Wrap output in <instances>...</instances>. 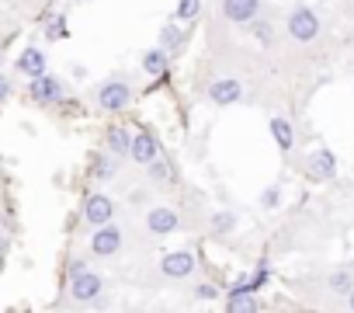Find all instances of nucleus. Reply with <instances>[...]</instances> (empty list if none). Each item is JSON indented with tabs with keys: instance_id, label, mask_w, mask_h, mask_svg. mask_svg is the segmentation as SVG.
Wrapping results in <instances>:
<instances>
[{
	"instance_id": "obj_12",
	"label": "nucleus",
	"mask_w": 354,
	"mask_h": 313,
	"mask_svg": "<svg viewBox=\"0 0 354 313\" xmlns=\"http://www.w3.org/2000/svg\"><path fill=\"white\" fill-rule=\"evenodd\" d=\"M226 310H257V289H254L247 278H240V282L226 292Z\"/></svg>"
},
{
	"instance_id": "obj_32",
	"label": "nucleus",
	"mask_w": 354,
	"mask_h": 313,
	"mask_svg": "<svg viewBox=\"0 0 354 313\" xmlns=\"http://www.w3.org/2000/svg\"><path fill=\"white\" fill-rule=\"evenodd\" d=\"M347 306L354 310V285H351V292H347Z\"/></svg>"
},
{
	"instance_id": "obj_6",
	"label": "nucleus",
	"mask_w": 354,
	"mask_h": 313,
	"mask_svg": "<svg viewBox=\"0 0 354 313\" xmlns=\"http://www.w3.org/2000/svg\"><path fill=\"white\" fill-rule=\"evenodd\" d=\"M91 251H94L97 258H111V254L122 251V230L115 226V220L94 226V233H91Z\"/></svg>"
},
{
	"instance_id": "obj_20",
	"label": "nucleus",
	"mask_w": 354,
	"mask_h": 313,
	"mask_svg": "<svg viewBox=\"0 0 354 313\" xmlns=\"http://www.w3.org/2000/svg\"><path fill=\"white\" fill-rule=\"evenodd\" d=\"M198 15H202V0H177V11H174V18L181 21V25L195 21Z\"/></svg>"
},
{
	"instance_id": "obj_25",
	"label": "nucleus",
	"mask_w": 354,
	"mask_h": 313,
	"mask_svg": "<svg viewBox=\"0 0 354 313\" xmlns=\"http://www.w3.org/2000/svg\"><path fill=\"white\" fill-rule=\"evenodd\" d=\"M46 39L56 42V39H66V15H56L49 25H46Z\"/></svg>"
},
{
	"instance_id": "obj_28",
	"label": "nucleus",
	"mask_w": 354,
	"mask_h": 313,
	"mask_svg": "<svg viewBox=\"0 0 354 313\" xmlns=\"http://www.w3.org/2000/svg\"><path fill=\"white\" fill-rule=\"evenodd\" d=\"M219 292H223V289H219L216 282H202V285H195V296L205 299V303H209V299H219Z\"/></svg>"
},
{
	"instance_id": "obj_29",
	"label": "nucleus",
	"mask_w": 354,
	"mask_h": 313,
	"mask_svg": "<svg viewBox=\"0 0 354 313\" xmlns=\"http://www.w3.org/2000/svg\"><path fill=\"white\" fill-rule=\"evenodd\" d=\"M80 271H87V265H84V261H70V268H66V278H77Z\"/></svg>"
},
{
	"instance_id": "obj_18",
	"label": "nucleus",
	"mask_w": 354,
	"mask_h": 313,
	"mask_svg": "<svg viewBox=\"0 0 354 313\" xmlns=\"http://www.w3.org/2000/svg\"><path fill=\"white\" fill-rule=\"evenodd\" d=\"M160 46H163L167 53H181V46H185V28H181V21H167V25L160 28Z\"/></svg>"
},
{
	"instance_id": "obj_1",
	"label": "nucleus",
	"mask_w": 354,
	"mask_h": 313,
	"mask_svg": "<svg viewBox=\"0 0 354 313\" xmlns=\"http://www.w3.org/2000/svg\"><path fill=\"white\" fill-rule=\"evenodd\" d=\"M132 98H136V91H132L122 77H111V80H104V84L97 87V108H101V111H111V115L125 111V108L132 105Z\"/></svg>"
},
{
	"instance_id": "obj_7",
	"label": "nucleus",
	"mask_w": 354,
	"mask_h": 313,
	"mask_svg": "<svg viewBox=\"0 0 354 313\" xmlns=\"http://www.w3.org/2000/svg\"><path fill=\"white\" fill-rule=\"evenodd\" d=\"M302 171H306L309 181H330V178L337 175V156H333L330 150H316V153L306 156Z\"/></svg>"
},
{
	"instance_id": "obj_16",
	"label": "nucleus",
	"mask_w": 354,
	"mask_h": 313,
	"mask_svg": "<svg viewBox=\"0 0 354 313\" xmlns=\"http://www.w3.org/2000/svg\"><path fill=\"white\" fill-rule=\"evenodd\" d=\"M104 143H108V150H111L115 156H129V146H132V132H129L125 125H111V129L104 132Z\"/></svg>"
},
{
	"instance_id": "obj_10",
	"label": "nucleus",
	"mask_w": 354,
	"mask_h": 313,
	"mask_svg": "<svg viewBox=\"0 0 354 313\" xmlns=\"http://www.w3.org/2000/svg\"><path fill=\"white\" fill-rule=\"evenodd\" d=\"M129 156L136 164H153L156 156H160V143H156V136L149 132V129H139V132H132V146H129Z\"/></svg>"
},
{
	"instance_id": "obj_4",
	"label": "nucleus",
	"mask_w": 354,
	"mask_h": 313,
	"mask_svg": "<svg viewBox=\"0 0 354 313\" xmlns=\"http://www.w3.org/2000/svg\"><path fill=\"white\" fill-rule=\"evenodd\" d=\"M115 199H108V195H101V192H91L87 199H84V206H80V216H84V223L87 226H101V223H111L115 220Z\"/></svg>"
},
{
	"instance_id": "obj_31",
	"label": "nucleus",
	"mask_w": 354,
	"mask_h": 313,
	"mask_svg": "<svg viewBox=\"0 0 354 313\" xmlns=\"http://www.w3.org/2000/svg\"><path fill=\"white\" fill-rule=\"evenodd\" d=\"M4 247H8V237H4V230H0V254H4Z\"/></svg>"
},
{
	"instance_id": "obj_23",
	"label": "nucleus",
	"mask_w": 354,
	"mask_h": 313,
	"mask_svg": "<svg viewBox=\"0 0 354 313\" xmlns=\"http://www.w3.org/2000/svg\"><path fill=\"white\" fill-rule=\"evenodd\" d=\"M146 168H149V175H153L156 181H170V178H174V164H170V161H163V156H156V161H153V164H146Z\"/></svg>"
},
{
	"instance_id": "obj_8",
	"label": "nucleus",
	"mask_w": 354,
	"mask_h": 313,
	"mask_svg": "<svg viewBox=\"0 0 354 313\" xmlns=\"http://www.w3.org/2000/svg\"><path fill=\"white\" fill-rule=\"evenodd\" d=\"M195 268H198V258L192 251H170V254L160 258V271L167 278H188Z\"/></svg>"
},
{
	"instance_id": "obj_21",
	"label": "nucleus",
	"mask_w": 354,
	"mask_h": 313,
	"mask_svg": "<svg viewBox=\"0 0 354 313\" xmlns=\"http://www.w3.org/2000/svg\"><path fill=\"white\" fill-rule=\"evenodd\" d=\"M91 168L97 178H111L115 175V153H94L91 156Z\"/></svg>"
},
{
	"instance_id": "obj_19",
	"label": "nucleus",
	"mask_w": 354,
	"mask_h": 313,
	"mask_svg": "<svg viewBox=\"0 0 354 313\" xmlns=\"http://www.w3.org/2000/svg\"><path fill=\"white\" fill-rule=\"evenodd\" d=\"M233 230H236V216H233L230 209L212 213V237H230Z\"/></svg>"
},
{
	"instance_id": "obj_15",
	"label": "nucleus",
	"mask_w": 354,
	"mask_h": 313,
	"mask_svg": "<svg viewBox=\"0 0 354 313\" xmlns=\"http://www.w3.org/2000/svg\"><path fill=\"white\" fill-rule=\"evenodd\" d=\"M167 49L163 46H149L146 53H142V73H149V77H160V73H167Z\"/></svg>"
},
{
	"instance_id": "obj_11",
	"label": "nucleus",
	"mask_w": 354,
	"mask_h": 313,
	"mask_svg": "<svg viewBox=\"0 0 354 313\" xmlns=\"http://www.w3.org/2000/svg\"><path fill=\"white\" fill-rule=\"evenodd\" d=\"M223 15L233 25H250L261 15V0H223Z\"/></svg>"
},
{
	"instance_id": "obj_9",
	"label": "nucleus",
	"mask_w": 354,
	"mask_h": 313,
	"mask_svg": "<svg viewBox=\"0 0 354 313\" xmlns=\"http://www.w3.org/2000/svg\"><path fill=\"white\" fill-rule=\"evenodd\" d=\"M177 226H181V216H177V209H170V206H153L146 213V230L153 237H170Z\"/></svg>"
},
{
	"instance_id": "obj_3",
	"label": "nucleus",
	"mask_w": 354,
	"mask_h": 313,
	"mask_svg": "<svg viewBox=\"0 0 354 313\" xmlns=\"http://www.w3.org/2000/svg\"><path fill=\"white\" fill-rule=\"evenodd\" d=\"M28 98L35 105H59L66 98V84L53 73H42V77H32L28 80Z\"/></svg>"
},
{
	"instance_id": "obj_5",
	"label": "nucleus",
	"mask_w": 354,
	"mask_h": 313,
	"mask_svg": "<svg viewBox=\"0 0 354 313\" xmlns=\"http://www.w3.org/2000/svg\"><path fill=\"white\" fill-rule=\"evenodd\" d=\"M101 292H104V278L91 268L80 271L77 278H70V299L73 303H94V299H101Z\"/></svg>"
},
{
	"instance_id": "obj_30",
	"label": "nucleus",
	"mask_w": 354,
	"mask_h": 313,
	"mask_svg": "<svg viewBox=\"0 0 354 313\" xmlns=\"http://www.w3.org/2000/svg\"><path fill=\"white\" fill-rule=\"evenodd\" d=\"M8 98H11V80L0 73V101H8Z\"/></svg>"
},
{
	"instance_id": "obj_27",
	"label": "nucleus",
	"mask_w": 354,
	"mask_h": 313,
	"mask_svg": "<svg viewBox=\"0 0 354 313\" xmlns=\"http://www.w3.org/2000/svg\"><path fill=\"white\" fill-rule=\"evenodd\" d=\"M268 275H271V268H268V261H257V268H254V275H247V282L261 292L264 289V282H268Z\"/></svg>"
},
{
	"instance_id": "obj_14",
	"label": "nucleus",
	"mask_w": 354,
	"mask_h": 313,
	"mask_svg": "<svg viewBox=\"0 0 354 313\" xmlns=\"http://www.w3.org/2000/svg\"><path fill=\"white\" fill-rule=\"evenodd\" d=\"M18 70L32 80V77H42V73H49V66H46V53L39 49V46H28L21 56H18Z\"/></svg>"
},
{
	"instance_id": "obj_2",
	"label": "nucleus",
	"mask_w": 354,
	"mask_h": 313,
	"mask_svg": "<svg viewBox=\"0 0 354 313\" xmlns=\"http://www.w3.org/2000/svg\"><path fill=\"white\" fill-rule=\"evenodd\" d=\"M288 35L295 42H313L319 35V15L313 8H306V4L292 8V15H288Z\"/></svg>"
},
{
	"instance_id": "obj_26",
	"label": "nucleus",
	"mask_w": 354,
	"mask_h": 313,
	"mask_svg": "<svg viewBox=\"0 0 354 313\" xmlns=\"http://www.w3.org/2000/svg\"><path fill=\"white\" fill-rule=\"evenodd\" d=\"M281 206V185H268L261 192V209H278Z\"/></svg>"
},
{
	"instance_id": "obj_24",
	"label": "nucleus",
	"mask_w": 354,
	"mask_h": 313,
	"mask_svg": "<svg viewBox=\"0 0 354 313\" xmlns=\"http://www.w3.org/2000/svg\"><path fill=\"white\" fill-rule=\"evenodd\" d=\"M351 285H354V275H351L347 268H340V271L330 275V289H333V292H351Z\"/></svg>"
},
{
	"instance_id": "obj_17",
	"label": "nucleus",
	"mask_w": 354,
	"mask_h": 313,
	"mask_svg": "<svg viewBox=\"0 0 354 313\" xmlns=\"http://www.w3.org/2000/svg\"><path fill=\"white\" fill-rule=\"evenodd\" d=\"M268 129H271V139H274L281 150H292V146H295V129H292L288 118H278V115H274V118L268 122Z\"/></svg>"
},
{
	"instance_id": "obj_13",
	"label": "nucleus",
	"mask_w": 354,
	"mask_h": 313,
	"mask_svg": "<svg viewBox=\"0 0 354 313\" xmlns=\"http://www.w3.org/2000/svg\"><path fill=\"white\" fill-rule=\"evenodd\" d=\"M209 98H212V105H219V108H226V105H236V101L243 98V84H240V80H233V77H226V80H216V84L209 87Z\"/></svg>"
},
{
	"instance_id": "obj_22",
	"label": "nucleus",
	"mask_w": 354,
	"mask_h": 313,
	"mask_svg": "<svg viewBox=\"0 0 354 313\" xmlns=\"http://www.w3.org/2000/svg\"><path fill=\"white\" fill-rule=\"evenodd\" d=\"M250 35H254V39H257L261 46H271V42H274V28H271V25H268V21L261 18V15H257V18L250 21Z\"/></svg>"
}]
</instances>
